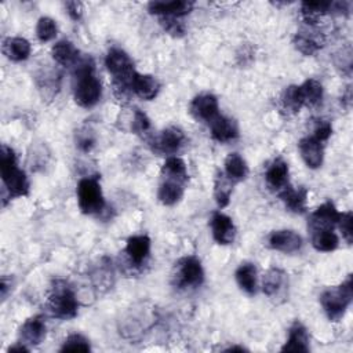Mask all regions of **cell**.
Masks as SVG:
<instances>
[{"label": "cell", "mask_w": 353, "mask_h": 353, "mask_svg": "<svg viewBox=\"0 0 353 353\" xmlns=\"http://www.w3.org/2000/svg\"><path fill=\"white\" fill-rule=\"evenodd\" d=\"M74 66V101L81 108H92L99 102L102 97V84L94 73L95 65L88 57L79 59Z\"/></svg>", "instance_id": "obj_1"}, {"label": "cell", "mask_w": 353, "mask_h": 353, "mask_svg": "<svg viewBox=\"0 0 353 353\" xmlns=\"http://www.w3.org/2000/svg\"><path fill=\"white\" fill-rule=\"evenodd\" d=\"M0 174L3 186L10 199L23 197L29 193V181L26 174L18 168L15 152L7 145H1L0 149Z\"/></svg>", "instance_id": "obj_2"}, {"label": "cell", "mask_w": 353, "mask_h": 353, "mask_svg": "<svg viewBox=\"0 0 353 353\" xmlns=\"http://www.w3.org/2000/svg\"><path fill=\"white\" fill-rule=\"evenodd\" d=\"M353 299V281L349 274L343 283L327 288L320 295V303L330 321H339Z\"/></svg>", "instance_id": "obj_3"}, {"label": "cell", "mask_w": 353, "mask_h": 353, "mask_svg": "<svg viewBox=\"0 0 353 353\" xmlns=\"http://www.w3.org/2000/svg\"><path fill=\"white\" fill-rule=\"evenodd\" d=\"M48 307L52 316L61 320H70L77 316L79 301L74 290L65 280H54L48 295Z\"/></svg>", "instance_id": "obj_4"}, {"label": "cell", "mask_w": 353, "mask_h": 353, "mask_svg": "<svg viewBox=\"0 0 353 353\" xmlns=\"http://www.w3.org/2000/svg\"><path fill=\"white\" fill-rule=\"evenodd\" d=\"M77 204L83 214L97 215L105 208V199L99 183V176H85L77 183Z\"/></svg>", "instance_id": "obj_5"}, {"label": "cell", "mask_w": 353, "mask_h": 353, "mask_svg": "<svg viewBox=\"0 0 353 353\" xmlns=\"http://www.w3.org/2000/svg\"><path fill=\"white\" fill-rule=\"evenodd\" d=\"M172 279L178 288L200 287L204 281V269L200 259L193 255L181 258L175 263V273Z\"/></svg>", "instance_id": "obj_6"}, {"label": "cell", "mask_w": 353, "mask_h": 353, "mask_svg": "<svg viewBox=\"0 0 353 353\" xmlns=\"http://www.w3.org/2000/svg\"><path fill=\"white\" fill-rule=\"evenodd\" d=\"M190 114L197 121H205L210 123L219 114V105L218 99L212 94H200L196 95L190 102Z\"/></svg>", "instance_id": "obj_7"}, {"label": "cell", "mask_w": 353, "mask_h": 353, "mask_svg": "<svg viewBox=\"0 0 353 353\" xmlns=\"http://www.w3.org/2000/svg\"><path fill=\"white\" fill-rule=\"evenodd\" d=\"M185 142V134L178 127H168L152 139L153 150L165 154H175Z\"/></svg>", "instance_id": "obj_8"}, {"label": "cell", "mask_w": 353, "mask_h": 353, "mask_svg": "<svg viewBox=\"0 0 353 353\" xmlns=\"http://www.w3.org/2000/svg\"><path fill=\"white\" fill-rule=\"evenodd\" d=\"M303 240L302 237L290 229H280L274 230L268 237V245L272 250L284 252V254H292L302 248Z\"/></svg>", "instance_id": "obj_9"}, {"label": "cell", "mask_w": 353, "mask_h": 353, "mask_svg": "<svg viewBox=\"0 0 353 353\" xmlns=\"http://www.w3.org/2000/svg\"><path fill=\"white\" fill-rule=\"evenodd\" d=\"M210 226H211L212 237L218 244L229 245L234 241L236 226L233 223V219L226 214L221 211L214 212L210 221Z\"/></svg>", "instance_id": "obj_10"}, {"label": "cell", "mask_w": 353, "mask_h": 353, "mask_svg": "<svg viewBox=\"0 0 353 353\" xmlns=\"http://www.w3.org/2000/svg\"><path fill=\"white\" fill-rule=\"evenodd\" d=\"M339 216H341V212L336 210L334 203L325 201L312 212L309 218V229L310 232L323 230V229L332 230L334 226H336Z\"/></svg>", "instance_id": "obj_11"}, {"label": "cell", "mask_w": 353, "mask_h": 353, "mask_svg": "<svg viewBox=\"0 0 353 353\" xmlns=\"http://www.w3.org/2000/svg\"><path fill=\"white\" fill-rule=\"evenodd\" d=\"M298 149L301 153V157L303 163L312 168L316 170L321 167L324 160V143L316 139L313 135H307L299 139Z\"/></svg>", "instance_id": "obj_12"}, {"label": "cell", "mask_w": 353, "mask_h": 353, "mask_svg": "<svg viewBox=\"0 0 353 353\" xmlns=\"http://www.w3.org/2000/svg\"><path fill=\"white\" fill-rule=\"evenodd\" d=\"M194 7L193 1L189 0H171V1H150L148 11L160 17H176L182 18L188 15Z\"/></svg>", "instance_id": "obj_13"}, {"label": "cell", "mask_w": 353, "mask_h": 353, "mask_svg": "<svg viewBox=\"0 0 353 353\" xmlns=\"http://www.w3.org/2000/svg\"><path fill=\"white\" fill-rule=\"evenodd\" d=\"M288 175H290V168L287 161H284L281 157L274 159L266 168L265 172V181L266 185L270 190L280 192L285 186H288Z\"/></svg>", "instance_id": "obj_14"}, {"label": "cell", "mask_w": 353, "mask_h": 353, "mask_svg": "<svg viewBox=\"0 0 353 353\" xmlns=\"http://www.w3.org/2000/svg\"><path fill=\"white\" fill-rule=\"evenodd\" d=\"M124 252L128 256L131 265H143L150 254V239L146 234L131 236L125 243Z\"/></svg>", "instance_id": "obj_15"}, {"label": "cell", "mask_w": 353, "mask_h": 353, "mask_svg": "<svg viewBox=\"0 0 353 353\" xmlns=\"http://www.w3.org/2000/svg\"><path fill=\"white\" fill-rule=\"evenodd\" d=\"M208 125H210L211 137L216 142L225 143V142H230L239 137L237 123L228 116L218 114L214 120H211L208 123Z\"/></svg>", "instance_id": "obj_16"}, {"label": "cell", "mask_w": 353, "mask_h": 353, "mask_svg": "<svg viewBox=\"0 0 353 353\" xmlns=\"http://www.w3.org/2000/svg\"><path fill=\"white\" fill-rule=\"evenodd\" d=\"M288 279L284 270L279 268L269 269L262 279V291L266 296L274 299L283 296L287 291Z\"/></svg>", "instance_id": "obj_17"}, {"label": "cell", "mask_w": 353, "mask_h": 353, "mask_svg": "<svg viewBox=\"0 0 353 353\" xmlns=\"http://www.w3.org/2000/svg\"><path fill=\"white\" fill-rule=\"evenodd\" d=\"M46 331L47 328H46L44 319L41 316H33L28 319L19 330L21 342L32 346L40 345L46 338Z\"/></svg>", "instance_id": "obj_18"}, {"label": "cell", "mask_w": 353, "mask_h": 353, "mask_svg": "<svg viewBox=\"0 0 353 353\" xmlns=\"http://www.w3.org/2000/svg\"><path fill=\"white\" fill-rule=\"evenodd\" d=\"M132 92L143 101H152L160 91L159 80L152 74H142L135 72L131 83Z\"/></svg>", "instance_id": "obj_19"}, {"label": "cell", "mask_w": 353, "mask_h": 353, "mask_svg": "<svg viewBox=\"0 0 353 353\" xmlns=\"http://www.w3.org/2000/svg\"><path fill=\"white\" fill-rule=\"evenodd\" d=\"M279 197L288 211L295 214H303L306 211L307 189L305 186L292 188L288 185L279 192Z\"/></svg>", "instance_id": "obj_20"}, {"label": "cell", "mask_w": 353, "mask_h": 353, "mask_svg": "<svg viewBox=\"0 0 353 353\" xmlns=\"http://www.w3.org/2000/svg\"><path fill=\"white\" fill-rule=\"evenodd\" d=\"M281 352H309V334L306 327L295 321L288 331V339Z\"/></svg>", "instance_id": "obj_21"}, {"label": "cell", "mask_w": 353, "mask_h": 353, "mask_svg": "<svg viewBox=\"0 0 353 353\" xmlns=\"http://www.w3.org/2000/svg\"><path fill=\"white\" fill-rule=\"evenodd\" d=\"M1 50L8 59L14 62H21L29 58L32 47L25 37H7L3 40Z\"/></svg>", "instance_id": "obj_22"}, {"label": "cell", "mask_w": 353, "mask_h": 353, "mask_svg": "<svg viewBox=\"0 0 353 353\" xmlns=\"http://www.w3.org/2000/svg\"><path fill=\"white\" fill-rule=\"evenodd\" d=\"M183 182L171 178H163L161 183L159 185L157 199L163 205H174L176 204L183 196Z\"/></svg>", "instance_id": "obj_23"}, {"label": "cell", "mask_w": 353, "mask_h": 353, "mask_svg": "<svg viewBox=\"0 0 353 353\" xmlns=\"http://www.w3.org/2000/svg\"><path fill=\"white\" fill-rule=\"evenodd\" d=\"M51 55L62 66H74L79 61V50L69 40L57 41L51 48Z\"/></svg>", "instance_id": "obj_24"}, {"label": "cell", "mask_w": 353, "mask_h": 353, "mask_svg": "<svg viewBox=\"0 0 353 353\" xmlns=\"http://www.w3.org/2000/svg\"><path fill=\"white\" fill-rule=\"evenodd\" d=\"M234 277L237 285L248 295H254L256 292V268L251 262L241 263L236 272Z\"/></svg>", "instance_id": "obj_25"}, {"label": "cell", "mask_w": 353, "mask_h": 353, "mask_svg": "<svg viewBox=\"0 0 353 353\" xmlns=\"http://www.w3.org/2000/svg\"><path fill=\"white\" fill-rule=\"evenodd\" d=\"M299 87L301 98L303 106L314 108L321 103L323 101V85L316 79H307L305 80Z\"/></svg>", "instance_id": "obj_26"}, {"label": "cell", "mask_w": 353, "mask_h": 353, "mask_svg": "<svg viewBox=\"0 0 353 353\" xmlns=\"http://www.w3.org/2000/svg\"><path fill=\"white\" fill-rule=\"evenodd\" d=\"M225 171L223 174L232 181L239 182L247 178L248 175V165L245 160L239 153H230L225 159Z\"/></svg>", "instance_id": "obj_27"}, {"label": "cell", "mask_w": 353, "mask_h": 353, "mask_svg": "<svg viewBox=\"0 0 353 353\" xmlns=\"http://www.w3.org/2000/svg\"><path fill=\"white\" fill-rule=\"evenodd\" d=\"M292 44L303 55H313L324 46V39L321 36L307 34V32H299L294 36Z\"/></svg>", "instance_id": "obj_28"}, {"label": "cell", "mask_w": 353, "mask_h": 353, "mask_svg": "<svg viewBox=\"0 0 353 353\" xmlns=\"http://www.w3.org/2000/svg\"><path fill=\"white\" fill-rule=\"evenodd\" d=\"M161 176L176 179L186 183L188 181V168L185 161L178 156H168L161 167Z\"/></svg>", "instance_id": "obj_29"}, {"label": "cell", "mask_w": 353, "mask_h": 353, "mask_svg": "<svg viewBox=\"0 0 353 353\" xmlns=\"http://www.w3.org/2000/svg\"><path fill=\"white\" fill-rule=\"evenodd\" d=\"M331 1H303L301 4V15L309 25H316L319 19L330 12Z\"/></svg>", "instance_id": "obj_30"}, {"label": "cell", "mask_w": 353, "mask_h": 353, "mask_svg": "<svg viewBox=\"0 0 353 353\" xmlns=\"http://www.w3.org/2000/svg\"><path fill=\"white\" fill-rule=\"evenodd\" d=\"M338 244H339V239L334 233V230L323 229V230L312 232V245L317 251L331 252L338 247Z\"/></svg>", "instance_id": "obj_31"}, {"label": "cell", "mask_w": 353, "mask_h": 353, "mask_svg": "<svg viewBox=\"0 0 353 353\" xmlns=\"http://www.w3.org/2000/svg\"><path fill=\"white\" fill-rule=\"evenodd\" d=\"M280 103H281V109L285 110L287 113H291V114L298 113L303 108L299 87L298 85L285 87L280 97Z\"/></svg>", "instance_id": "obj_32"}, {"label": "cell", "mask_w": 353, "mask_h": 353, "mask_svg": "<svg viewBox=\"0 0 353 353\" xmlns=\"http://www.w3.org/2000/svg\"><path fill=\"white\" fill-rule=\"evenodd\" d=\"M230 194H232V181L223 172H219L215 178V189H214L215 201L219 208H223L229 204Z\"/></svg>", "instance_id": "obj_33"}, {"label": "cell", "mask_w": 353, "mask_h": 353, "mask_svg": "<svg viewBox=\"0 0 353 353\" xmlns=\"http://www.w3.org/2000/svg\"><path fill=\"white\" fill-rule=\"evenodd\" d=\"M57 23L52 18L50 17H41L37 21L36 25V36L41 43H47L51 41L52 39H55L57 36Z\"/></svg>", "instance_id": "obj_34"}, {"label": "cell", "mask_w": 353, "mask_h": 353, "mask_svg": "<svg viewBox=\"0 0 353 353\" xmlns=\"http://www.w3.org/2000/svg\"><path fill=\"white\" fill-rule=\"evenodd\" d=\"M61 352H90V341L81 334H70L63 341Z\"/></svg>", "instance_id": "obj_35"}, {"label": "cell", "mask_w": 353, "mask_h": 353, "mask_svg": "<svg viewBox=\"0 0 353 353\" xmlns=\"http://www.w3.org/2000/svg\"><path fill=\"white\" fill-rule=\"evenodd\" d=\"M130 130H131V132H134L137 135L148 134L150 131V120H149V117L142 110L135 109L132 116H131Z\"/></svg>", "instance_id": "obj_36"}, {"label": "cell", "mask_w": 353, "mask_h": 353, "mask_svg": "<svg viewBox=\"0 0 353 353\" xmlns=\"http://www.w3.org/2000/svg\"><path fill=\"white\" fill-rule=\"evenodd\" d=\"M160 25L163 26V29L174 36V37H181L185 34V23L182 21V18H176V17H160L159 18Z\"/></svg>", "instance_id": "obj_37"}, {"label": "cell", "mask_w": 353, "mask_h": 353, "mask_svg": "<svg viewBox=\"0 0 353 353\" xmlns=\"http://www.w3.org/2000/svg\"><path fill=\"white\" fill-rule=\"evenodd\" d=\"M336 226L339 228L342 237L346 240V243L352 244V241H353V214H352V211L341 212Z\"/></svg>", "instance_id": "obj_38"}, {"label": "cell", "mask_w": 353, "mask_h": 353, "mask_svg": "<svg viewBox=\"0 0 353 353\" xmlns=\"http://www.w3.org/2000/svg\"><path fill=\"white\" fill-rule=\"evenodd\" d=\"M76 145L77 148L81 150V152H90L94 145H95V135L94 132L87 128V127H83L80 128L77 132H76Z\"/></svg>", "instance_id": "obj_39"}, {"label": "cell", "mask_w": 353, "mask_h": 353, "mask_svg": "<svg viewBox=\"0 0 353 353\" xmlns=\"http://www.w3.org/2000/svg\"><path fill=\"white\" fill-rule=\"evenodd\" d=\"M332 134V125L328 123V121H320L316 127H314V131H313V137L316 139H319L320 142H325Z\"/></svg>", "instance_id": "obj_40"}, {"label": "cell", "mask_w": 353, "mask_h": 353, "mask_svg": "<svg viewBox=\"0 0 353 353\" xmlns=\"http://www.w3.org/2000/svg\"><path fill=\"white\" fill-rule=\"evenodd\" d=\"M65 7H66V11L69 14V17L73 19V21H79L83 15V8H81V4L77 3V1H66L65 3Z\"/></svg>", "instance_id": "obj_41"}, {"label": "cell", "mask_w": 353, "mask_h": 353, "mask_svg": "<svg viewBox=\"0 0 353 353\" xmlns=\"http://www.w3.org/2000/svg\"><path fill=\"white\" fill-rule=\"evenodd\" d=\"M244 352L245 349L243 347V346H230V347H228V349H225V352Z\"/></svg>", "instance_id": "obj_42"}]
</instances>
